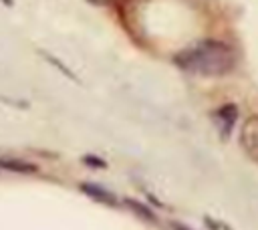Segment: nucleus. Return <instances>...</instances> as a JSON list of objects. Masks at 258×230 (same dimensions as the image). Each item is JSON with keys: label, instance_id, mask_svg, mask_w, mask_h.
Returning a JSON list of instances; mask_svg holds the SVG:
<instances>
[{"label": "nucleus", "instance_id": "39448f33", "mask_svg": "<svg viewBox=\"0 0 258 230\" xmlns=\"http://www.w3.org/2000/svg\"><path fill=\"white\" fill-rule=\"evenodd\" d=\"M2 2H4V4H10V0H2Z\"/></svg>", "mask_w": 258, "mask_h": 230}, {"label": "nucleus", "instance_id": "7ed1b4c3", "mask_svg": "<svg viewBox=\"0 0 258 230\" xmlns=\"http://www.w3.org/2000/svg\"><path fill=\"white\" fill-rule=\"evenodd\" d=\"M218 117L224 119V121H222V127L228 131V129L234 125V121H236V109H234V107H224L222 111H218Z\"/></svg>", "mask_w": 258, "mask_h": 230}, {"label": "nucleus", "instance_id": "f257e3e1", "mask_svg": "<svg viewBox=\"0 0 258 230\" xmlns=\"http://www.w3.org/2000/svg\"><path fill=\"white\" fill-rule=\"evenodd\" d=\"M175 63L189 73L220 77V75H226L234 69L236 54L226 42L204 40V42H198V44L181 50L175 56Z\"/></svg>", "mask_w": 258, "mask_h": 230}, {"label": "nucleus", "instance_id": "f03ea898", "mask_svg": "<svg viewBox=\"0 0 258 230\" xmlns=\"http://www.w3.org/2000/svg\"><path fill=\"white\" fill-rule=\"evenodd\" d=\"M240 145L248 157L258 161V117H250L244 121L240 129Z\"/></svg>", "mask_w": 258, "mask_h": 230}, {"label": "nucleus", "instance_id": "20e7f679", "mask_svg": "<svg viewBox=\"0 0 258 230\" xmlns=\"http://www.w3.org/2000/svg\"><path fill=\"white\" fill-rule=\"evenodd\" d=\"M173 230H191V228H187V226H179V224H175V226H173Z\"/></svg>", "mask_w": 258, "mask_h": 230}]
</instances>
